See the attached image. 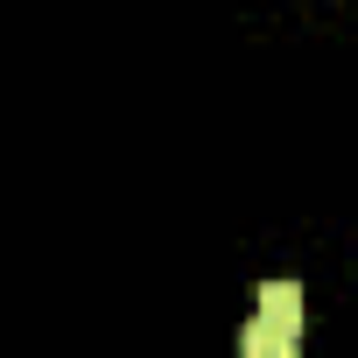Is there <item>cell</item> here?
<instances>
[{
	"label": "cell",
	"instance_id": "6da1fadb",
	"mask_svg": "<svg viewBox=\"0 0 358 358\" xmlns=\"http://www.w3.org/2000/svg\"><path fill=\"white\" fill-rule=\"evenodd\" d=\"M295 337H302L295 323H274V316H253V323L239 330V351H246V358H288V351H295Z\"/></svg>",
	"mask_w": 358,
	"mask_h": 358
},
{
	"label": "cell",
	"instance_id": "7a4b0ae2",
	"mask_svg": "<svg viewBox=\"0 0 358 358\" xmlns=\"http://www.w3.org/2000/svg\"><path fill=\"white\" fill-rule=\"evenodd\" d=\"M253 302H260V316H274V323H295V330H302V288H295V281H260V288H253Z\"/></svg>",
	"mask_w": 358,
	"mask_h": 358
}]
</instances>
